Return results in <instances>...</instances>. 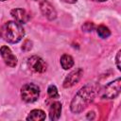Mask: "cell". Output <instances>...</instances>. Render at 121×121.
I'll use <instances>...</instances> for the list:
<instances>
[{
  "mask_svg": "<svg viewBox=\"0 0 121 121\" xmlns=\"http://www.w3.org/2000/svg\"><path fill=\"white\" fill-rule=\"evenodd\" d=\"M98 86L95 83H88L83 86L74 96L71 101L70 109L74 113H79L85 110L90 103L95 97L96 93L98 92Z\"/></svg>",
  "mask_w": 121,
  "mask_h": 121,
  "instance_id": "1",
  "label": "cell"
},
{
  "mask_svg": "<svg viewBox=\"0 0 121 121\" xmlns=\"http://www.w3.org/2000/svg\"><path fill=\"white\" fill-rule=\"evenodd\" d=\"M24 35L25 30L23 26L14 21L6 23L0 29V37L9 43H16L20 42Z\"/></svg>",
  "mask_w": 121,
  "mask_h": 121,
  "instance_id": "2",
  "label": "cell"
},
{
  "mask_svg": "<svg viewBox=\"0 0 121 121\" xmlns=\"http://www.w3.org/2000/svg\"><path fill=\"white\" fill-rule=\"evenodd\" d=\"M121 90V79L120 78L107 84L99 93V95L103 99H113L117 97Z\"/></svg>",
  "mask_w": 121,
  "mask_h": 121,
  "instance_id": "3",
  "label": "cell"
},
{
  "mask_svg": "<svg viewBox=\"0 0 121 121\" xmlns=\"http://www.w3.org/2000/svg\"><path fill=\"white\" fill-rule=\"evenodd\" d=\"M40 88L34 83H26L21 88V96L25 102L32 103L38 99Z\"/></svg>",
  "mask_w": 121,
  "mask_h": 121,
  "instance_id": "4",
  "label": "cell"
},
{
  "mask_svg": "<svg viewBox=\"0 0 121 121\" xmlns=\"http://www.w3.org/2000/svg\"><path fill=\"white\" fill-rule=\"evenodd\" d=\"M27 65H28L29 69L35 73H43L46 70L45 61L38 56L30 57L27 60Z\"/></svg>",
  "mask_w": 121,
  "mask_h": 121,
  "instance_id": "5",
  "label": "cell"
},
{
  "mask_svg": "<svg viewBox=\"0 0 121 121\" xmlns=\"http://www.w3.org/2000/svg\"><path fill=\"white\" fill-rule=\"evenodd\" d=\"M82 74H83V71L81 68H78V69H75L72 72H70L67 75V77L65 78V79L63 80V84H62L63 87L70 88V87L74 86L76 83H78L79 81Z\"/></svg>",
  "mask_w": 121,
  "mask_h": 121,
  "instance_id": "6",
  "label": "cell"
},
{
  "mask_svg": "<svg viewBox=\"0 0 121 121\" xmlns=\"http://www.w3.org/2000/svg\"><path fill=\"white\" fill-rule=\"evenodd\" d=\"M0 54L5 61V63L9 66V67H15L17 65V58L15 57V55H13V53L11 52V50L9 49V47H8L7 45H3L0 47Z\"/></svg>",
  "mask_w": 121,
  "mask_h": 121,
  "instance_id": "7",
  "label": "cell"
},
{
  "mask_svg": "<svg viewBox=\"0 0 121 121\" xmlns=\"http://www.w3.org/2000/svg\"><path fill=\"white\" fill-rule=\"evenodd\" d=\"M40 9H41V12L43 13V15H44L48 20L53 21L56 19L57 12H56L54 7L46 0H43L40 2Z\"/></svg>",
  "mask_w": 121,
  "mask_h": 121,
  "instance_id": "8",
  "label": "cell"
},
{
  "mask_svg": "<svg viewBox=\"0 0 121 121\" xmlns=\"http://www.w3.org/2000/svg\"><path fill=\"white\" fill-rule=\"evenodd\" d=\"M11 16L20 25L26 24L30 20V14L24 9H13L10 12Z\"/></svg>",
  "mask_w": 121,
  "mask_h": 121,
  "instance_id": "9",
  "label": "cell"
},
{
  "mask_svg": "<svg viewBox=\"0 0 121 121\" xmlns=\"http://www.w3.org/2000/svg\"><path fill=\"white\" fill-rule=\"evenodd\" d=\"M61 113V104L60 102H54L49 108V118L52 121H56L60 118Z\"/></svg>",
  "mask_w": 121,
  "mask_h": 121,
  "instance_id": "10",
  "label": "cell"
},
{
  "mask_svg": "<svg viewBox=\"0 0 121 121\" xmlns=\"http://www.w3.org/2000/svg\"><path fill=\"white\" fill-rule=\"evenodd\" d=\"M45 119V113L42 110H33L29 112V114L26 117V120H33V121H40V120H44Z\"/></svg>",
  "mask_w": 121,
  "mask_h": 121,
  "instance_id": "11",
  "label": "cell"
},
{
  "mask_svg": "<svg viewBox=\"0 0 121 121\" xmlns=\"http://www.w3.org/2000/svg\"><path fill=\"white\" fill-rule=\"evenodd\" d=\"M60 65L64 70L70 69L74 65V59L68 54H63L60 58Z\"/></svg>",
  "mask_w": 121,
  "mask_h": 121,
  "instance_id": "12",
  "label": "cell"
},
{
  "mask_svg": "<svg viewBox=\"0 0 121 121\" xmlns=\"http://www.w3.org/2000/svg\"><path fill=\"white\" fill-rule=\"evenodd\" d=\"M96 31H97L98 36H99L100 38H103V39H106V38H108V37L111 35V31H110V29H109L107 26H103V25L99 26L97 27Z\"/></svg>",
  "mask_w": 121,
  "mask_h": 121,
  "instance_id": "13",
  "label": "cell"
},
{
  "mask_svg": "<svg viewBox=\"0 0 121 121\" xmlns=\"http://www.w3.org/2000/svg\"><path fill=\"white\" fill-rule=\"evenodd\" d=\"M47 94L49 95V97L51 98H58L60 96L59 95V92H58V89L55 85H49L48 88H47Z\"/></svg>",
  "mask_w": 121,
  "mask_h": 121,
  "instance_id": "14",
  "label": "cell"
},
{
  "mask_svg": "<svg viewBox=\"0 0 121 121\" xmlns=\"http://www.w3.org/2000/svg\"><path fill=\"white\" fill-rule=\"evenodd\" d=\"M32 48V42L30 40H26L22 45V49L24 51H29Z\"/></svg>",
  "mask_w": 121,
  "mask_h": 121,
  "instance_id": "15",
  "label": "cell"
},
{
  "mask_svg": "<svg viewBox=\"0 0 121 121\" xmlns=\"http://www.w3.org/2000/svg\"><path fill=\"white\" fill-rule=\"evenodd\" d=\"M93 28H94V25L91 24V23H89V22L85 23V24L82 26V29L85 30V31H92Z\"/></svg>",
  "mask_w": 121,
  "mask_h": 121,
  "instance_id": "16",
  "label": "cell"
},
{
  "mask_svg": "<svg viewBox=\"0 0 121 121\" xmlns=\"http://www.w3.org/2000/svg\"><path fill=\"white\" fill-rule=\"evenodd\" d=\"M120 50H118L117 54H116V57H115V63H116V66H117V69L120 70Z\"/></svg>",
  "mask_w": 121,
  "mask_h": 121,
  "instance_id": "17",
  "label": "cell"
},
{
  "mask_svg": "<svg viewBox=\"0 0 121 121\" xmlns=\"http://www.w3.org/2000/svg\"><path fill=\"white\" fill-rule=\"evenodd\" d=\"M60 1H63L65 3H69V4H74L77 2V0H60Z\"/></svg>",
  "mask_w": 121,
  "mask_h": 121,
  "instance_id": "18",
  "label": "cell"
},
{
  "mask_svg": "<svg viewBox=\"0 0 121 121\" xmlns=\"http://www.w3.org/2000/svg\"><path fill=\"white\" fill-rule=\"evenodd\" d=\"M93 1H96V2H104V1H107V0H93Z\"/></svg>",
  "mask_w": 121,
  "mask_h": 121,
  "instance_id": "19",
  "label": "cell"
},
{
  "mask_svg": "<svg viewBox=\"0 0 121 121\" xmlns=\"http://www.w3.org/2000/svg\"><path fill=\"white\" fill-rule=\"evenodd\" d=\"M35 1H40V2H41V1H43V0H35Z\"/></svg>",
  "mask_w": 121,
  "mask_h": 121,
  "instance_id": "20",
  "label": "cell"
},
{
  "mask_svg": "<svg viewBox=\"0 0 121 121\" xmlns=\"http://www.w3.org/2000/svg\"><path fill=\"white\" fill-rule=\"evenodd\" d=\"M0 1H6V0H0Z\"/></svg>",
  "mask_w": 121,
  "mask_h": 121,
  "instance_id": "21",
  "label": "cell"
}]
</instances>
